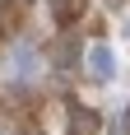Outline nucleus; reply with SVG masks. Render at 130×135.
<instances>
[{
	"label": "nucleus",
	"mask_w": 130,
	"mask_h": 135,
	"mask_svg": "<svg viewBox=\"0 0 130 135\" xmlns=\"http://www.w3.org/2000/svg\"><path fill=\"white\" fill-rule=\"evenodd\" d=\"M51 9H56V19H70V14H74V5H70V0H51Z\"/></svg>",
	"instance_id": "obj_3"
},
{
	"label": "nucleus",
	"mask_w": 130,
	"mask_h": 135,
	"mask_svg": "<svg viewBox=\"0 0 130 135\" xmlns=\"http://www.w3.org/2000/svg\"><path fill=\"white\" fill-rule=\"evenodd\" d=\"M84 70H88L98 84L116 79V47H107V42H93L88 51H84Z\"/></svg>",
	"instance_id": "obj_1"
},
{
	"label": "nucleus",
	"mask_w": 130,
	"mask_h": 135,
	"mask_svg": "<svg viewBox=\"0 0 130 135\" xmlns=\"http://www.w3.org/2000/svg\"><path fill=\"white\" fill-rule=\"evenodd\" d=\"M14 75H19V79H33V75H37V56H33V47H14Z\"/></svg>",
	"instance_id": "obj_2"
}]
</instances>
